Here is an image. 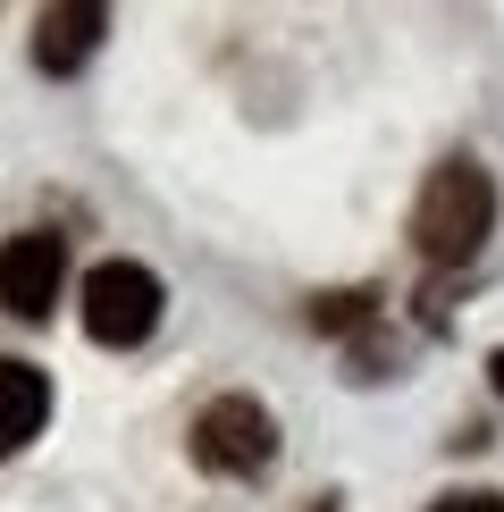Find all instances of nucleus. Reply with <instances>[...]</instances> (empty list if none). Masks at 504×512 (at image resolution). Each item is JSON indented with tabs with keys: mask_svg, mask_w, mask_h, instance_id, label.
Returning a JSON list of instances; mask_svg holds the SVG:
<instances>
[{
	"mask_svg": "<svg viewBox=\"0 0 504 512\" xmlns=\"http://www.w3.org/2000/svg\"><path fill=\"white\" fill-rule=\"evenodd\" d=\"M496 236V177L479 160H437L412 194V244L429 269L479 261V244Z\"/></svg>",
	"mask_w": 504,
	"mask_h": 512,
	"instance_id": "nucleus-1",
	"label": "nucleus"
},
{
	"mask_svg": "<svg viewBox=\"0 0 504 512\" xmlns=\"http://www.w3.org/2000/svg\"><path fill=\"white\" fill-rule=\"evenodd\" d=\"M185 445H194V471L210 479H261L278 462V420H269L261 395H210Z\"/></svg>",
	"mask_w": 504,
	"mask_h": 512,
	"instance_id": "nucleus-2",
	"label": "nucleus"
},
{
	"mask_svg": "<svg viewBox=\"0 0 504 512\" xmlns=\"http://www.w3.org/2000/svg\"><path fill=\"white\" fill-rule=\"evenodd\" d=\"M160 311H168V286L143 261H101L84 277V336L110 345V353H135L160 328Z\"/></svg>",
	"mask_w": 504,
	"mask_h": 512,
	"instance_id": "nucleus-3",
	"label": "nucleus"
},
{
	"mask_svg": "<svg viewBox=\"0 0 504 512\" xmlns=\"http://www.w3.org/2000/svg\"><path fill=\"white\" fill-rule=\"evenodd\" d=\"M68 286V244L51 227H26V236L0 244V311L9 319H42Z\"/></svg>",
	"mask_w": 504,
	"mask_h": 512,
	"instance_id": "nucleus-4",
	"label": "nucleus"
},
{
	"mask_svg": "<svg viewBox=\"0 0 504 512\" xmlns=\"http://www.w3.org/2000/svg\"><path fill=\"white\" fill-rule=\"evenodd\" d=\"M101 34H110V9H93V0H76V9H42L34 17V68L42 76H76L84 59L101 51Z\"/></svg>",
	"mask_w": 504,
	"mask_h": 512,
	"instance_id": "nucleus-5",
	"label": "nucleus"
},
{
	"mask_svg": "<svg viewBox=\"0 0 504 512\" xmlns=\"http://www.w3.org/2000/svg\"><path fill=\"white\" fill-rule=\"evenodd\" d=\"M42 420H51V378L34 361H0V462L26 454L42 437Z\"/></svg>",
	"mask_w": 504,
	"mask_h": 512,
	"instance_id": "nucleus-6",
	"label": "nucleus"
},
{
	"mask_svg": "<svg viewBox=\"0 0 504 512\" xmlns=\"http://www.w3.org/2000/svg\"><path fill=\"white\" fill-rule=\"evenodd\" d=\"M311 319H320V328H370V319H378V294H370V286L320 294V303H311Z\"/></svg>",
	"mask_w": 504,
	"mask_h": 512,
	"instance_id": "nucleus-7",
	"label": "nucleus"
},
{
	"mask_svg": "<svg viewBox=\"0 0 504 512\" xmlns=\"http://www.w3.org/2000/svg\"><path fill=\"white\" fill-rule=\"evenodd\" d=\"M429 512H504V496H488V487H462V496H437Z\"/></svg>",
	"mask_w": 504,
	"mask_h": 512,
	"instance_id": "nucleus-8",
	"label": "nucleus"
},
{
	"mask_svg": "<svg viewBox=\"0 0 504 512\" xmlns=\"http://www.w3.org/2000/svg\"><path fill=\"white\" fill-rule=\"evenodd\" d=\"M488 387H496V395H504V345H496V353H488Z\"/></svg>",
	"mask_w": 504,
	"mask_h": 512,
	"instance_id": "nucleus-9",
	"label": "nucleus"
},
{
	"mask_svg": "<svg viewBox=\"0 0 504 512\" xmlns=\"http://www.w3.org/2000/svg\"><path fill=\"white\" fill-rule=\"evenodd\" d=\"M311 512H336V496H320V504H311Z\"/></svg>",
	"mask_w": 504,
	"mask_h": 512,
	"instance_id": "nucleus-10",
	"label": "nucleus"
}]
</instances>
